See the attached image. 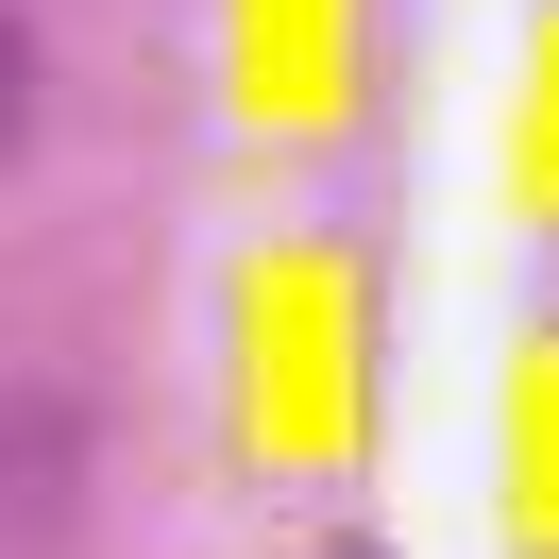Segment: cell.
Instances as JSON below:
<instances>
[{"label":"cell","mask_w":559,"mask_h":559,"mask_svg":"<svg viewBox=\"0 0 559 559\" xmlns=\"http://www.w3.org/2000/svg\"><path fill=\"white\" fill-rule=\"evenodd\" d=\"M35 136V35H17V17H0V153Z\"/></svg>","instance_id":"cell-1"}]
</instances>
